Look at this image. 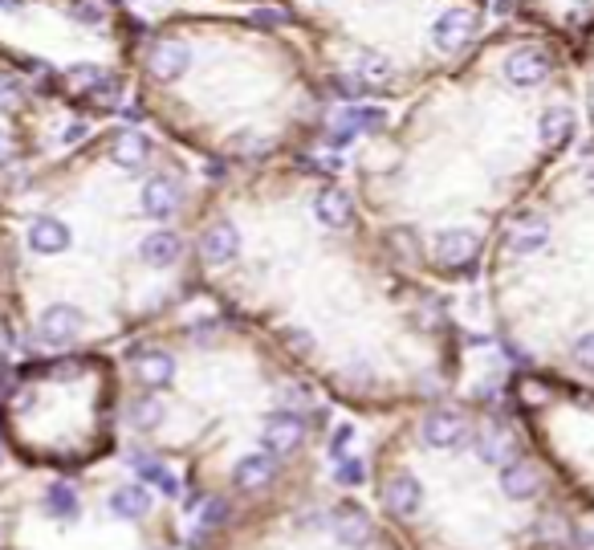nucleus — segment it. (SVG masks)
Listing matches in <instances>:
<instances>
[{"label":"nucleus","mask_w":594,"mask_h":550,"mask_svg":"<svg viewBox=\"0 0 594 550\" xmlns=\"http://www.w3.org/2000/svg\"><path fill=\"white\" fill-rule=\"evenodd\" d=\"M477 12L472 9H448L436 17L431 25V45L440 49V53H464V49L477 41Z\"/></svg>","instance_id":"nucleus-1"},{"label":"nucleus","mask_w":594,"mask_h":550,"mask_svg":"<svg viewBox=\"0 0 594 550\" xmlns=\"http://www.w3.org/2000/svg\"><path fill=\"white\" fill-rule=\"evenodd\" d=\"M82 327H86V314H82L77 306H66V302L49 306L37 319V335H41V343H49V347H69V343L82 335Z\"/></svg>","instance_id":"nucleus-2"},{"label":"nucleus","mask_w":594,"mask_h":550,"mask_svg":"<svg viewBox=\"0 0 594 550\" xmlns=\"http://www.w3.org/2000/svg\"><path fill=\"white\" fill-rule=\"evenodd\" d=\"M505 77L513 82V86H542L550 77V53L546 49H537V45H521L513 49L505 58Z\"/></svg>","instance_id":"nucleus-3"},{"label":"nucleus","mask_w":594,"mask_h":550,"mask_svg":"<svg viewBox=\"0 0 594 550\" xmlns=\"http://www.w3.org/2000/svg\"><path fill=\"white\" fill-rule=\"evenodd\" d=\"M431 253H436V261H440V265L456 270V265H469V261H477L480 237L472 229H444V232H436Z\"/></svg>","instance_id":"nucleus-4"},{"label":"nucleus","mask_w":594,"mask_h":550,"mask_svg":"<svg viewBox=\"0 0 594 550\" xmlns=\"http://www.w3.org/2000/svg\"><path fill=\"white\" fill-rule=\"evenodd\" d=\"M420 436L431 444V449H456V444L469 441V425H464L461 412H448V408H440V412L423 416Z\"/></svg>","instance_id":"nucleus-5"},{"label":"nucleus","mask_w":594,"mask_h":550,"mask_svg":"<svg viewBox=\"0 0 594 550\" xmlns=\"http://www.w3.org/2000/svg\"><path fill=\"white\" fill-rule=\"evenodd\" d=\"M147 66H151V74L159 77V82H175V77H183L188 66H192V49L183 45V41H175V37H164V41H155L151 45Z\"/></svg>","instance_id":"nucleus-6"},{"label":"nucleus","mask_w":594,"mask_h":550,"mask_svg":"<svg viewBox=\"0 0 594 550\" xmlns=\"http://www.w3.org/2000/svg\"><path fill=\"white\" fill-rule=\"evenodd\" d=\"M301 436H306V425H301V416L297 412H273L265 420V428H261V441H265L269 453H293L297 444H301Z\"/></svg>","instance_id":"nucleus-7"},{"label":"nucleus","mask_w":594,"mask_h":550,"mask_svg":"<svg viewBox=\"0 0 594 550\" xmlns=\"http://www.w3.org/2000/svg\"><path fill=\"white\" fill-rule=\"evenodd\" d=\"M542 469H537L534 461H526V457H518V461H509L505 469H501V489H505V497H513V502H529V497H537L542 493Z\"/></svg>","instance_id":"nucleus-8"},{"label":"nucleus","mask_w":594,"mask_h":550,"mask_svg":"<svg viewBox=\"0 0 594 550\" xmlns=\"http://www.w3.org/2000/svg\"><path fill=\"white\" fill-rule=\"evenodd\" d=\"M420 502H423V489H420V481H415L412 473H391L383 481L387 514H395V518H412V514L420 510Z\"/></svg>","instance_id":"nucleus-9"},{"label":"nucleus","mask_w":594,"mask_h":550,"mask_svg":"<svg viewBox=\"0 0 594 550\" xmlns=\"http://www.w3.org/2000/svg\"><path fill=\"white\" fill-rule=\"evenodd\" d=\"M330 530H334L338 542H346V546H363V542H371V518H366L363 506L342 502L330 514Z\"/></svg>","instance_id":"nucleus-10"},{"label":"nucleus","mask_w":594,"mask_h":550,"mask_svg":"<svg viewBox=\"0 0 594 550\" xmlns=\"http://www.w3.org/2000/svg\"><path fill=\"white\" fill-rule=\"evenodd\" d=\"M200 253H204V261H208V265H232V261H237V253H240V232H237V224L216 221L208 232H204Z\"/></svg>","instance_id":"nucleus-11"},{"label":"nucleus","mask_w":594,"mask_h":550,"mask_svg":"<svg viewBox=\"0 0 594 550\" xmlns=\"http://www.w3.org/2000/svg\"><path fill=\"white\" fill-rule=\"evenodd\" d=\"M477 457L485 465H501L505 469L509 461H518V436L509 433L505 425H489L477 436Z\"/></svg>","instance_id":"nucleus-12"},{"label":"nucleus","mask_w":594,"mask_h":550,"mask_svg":"<svg viewBox=\"0 0 594 550\" xmlns=\"http://www.w3.org/2000/svg\"><path fill=\"white\" fill-rule=\"evenodd\" d=\"M143 213L155 221H167V216L180 213V183L167 180V175H155L143 183Z\"/></svg>","instance_id":"nucleus-13"},{"label":"nucleus","mask_w":594,"mask_h":550,"mask_svg":"<svg viewBox=\"0 0 594 550\" xmlns=\"http://www.w3.org/2000/svg\"><path fill=\"white\" fill-rule=\"evenodd\" d=\"M314 216L326 224V229H346L350 216H355V204H350V196H346L342 188H322V192L314 196Z\"/></svg>","instance_id":"nucleus-14"},{"label":"nucleus","mask_w":594,"mask_h":550,"mask_svg":"<svg viewBox=\"0 0 594 550\" xmlns=\"http://www.w3.org/2000/svg\"><path fill=\"white\" fill-rule=\"evenodd\" d=\"M110 151H115V164L123 172H143L147 159H151V139L143 131H118Z\"/></svg>","instance_id":"nucleus-15"},{"label":"nucleus","mask_w":594,"mask_h":550,"mask_svg":"<svg viewBox=\"0 0 594 550\" xmlns=\"http://www.w3.org/2000/svg\"><path fill=\"white\" fill-rule=\"evenodd\" d=\"M134 376L143 387H167L175 379V359L167 351H143L134 359Z\"/></svg>","instance_id":"nucleus-16"},{"label":"nucleus","mask_w":594,"mask_h":550,"mask_svg":"<svg viewBox=\"0 0 594 550\" xmlns=\"http://www.w3.org/2000/svg\"><path fill=\"white\" fill-rule=\"evenodd\" d=\"M143 261L151 265V270H167V265H175L180 261V253H183V241L175 237L172 229H159V232H151L143 241Z\"/></svg>","instance_id":"nucleus-17"},{"label":"nucleus","mask_w":594,"mask_h":550,"mask_svg":"<svg viewBox=\"0 0 594 550\" xmlns=\"http://www.w3.org/2000/svg\"><path fill=\"white\" fill-rule=\"evenodd\" d=\"M232 477H237L240 489H265V485L277 477V465H273V457H265V453H249V457H240L237 461Z\"/></svg>","instance_id":"nucleus-18"},{"label":"nucleus","mask_w":594,"mask_h":550,"mask_svg":"<svg viewBox=\"0 0 594 550\" xmlns=\"http://www.w3.org/2000/svg\"><path fill=\"white\" fill-rule=\"evenodd\" d=\"M546 241H550V224L542 216H521L509 229V249L513 253H537Z\"/></svg>","instance_id":"nucleus-19"},{"label":"nucleus","mask_w":594,"mask_h":550,"mask_svg":"<svg viewBox=\"0 0 594 550\" xmlns=\"http://www.w3.org/2000/svg\"><path fill=\"white\" fill-rule=\"evenodd\" d=\"M69 245V229L53 216H37L29 224V249L33 253H61Z\"/></svg>","instance_id":"nucleus-20"},{"label":"nucleus","mask_w":594,"mask_h":550,"mask_svg":"<svg viewBox=\"0 0 594 550\" xmlns=\"http://www.w3.org/2000/svg\"><path fill=\"white\" fill-rule=\"evenodd\" d=\"M395 77V66L391 58L383 53H374V49H363L355 58V86H387Z\"/></svg>","instance_id":"nucleus-21"},{"label":"nucleus","mask_w":594,"mask_h":550,"mask_svg":"<svg viewBox=\"0 0 594 550\" xmlns=\"http://www.w3.org/2000/svg\"><path fill=\"white\" fill-rule=\"evenodd\" d=\"M542 147H566L570 139H574V110L570 107H550L546 115H542Z\"/></svg>","instance_id":"nucleus-22"},{"label":"nucleus","mask_w":594,"mask_h":550,"mask_svg":"<svg viewBox=\"0 0 594 550\" xmlns=\"http://www.w3.org/2000/svg\"><path fill=\"white\" fill-rule=\"evenodd\" d=\"M110 510L118 514V518H143L147 510H151V493L143 489V485H123V489L110 493Z\"/></svg>","instance_id":"nucleus-23"},{"label":"nucleus","mask_w":594,"mask_h":550,"mask_svg":"<svg viewBox=\"0 0 594 550\" xmlns=\"http://www.w3.org/2000/svg\"><path fill=\"white\" fill-rule=\"evenodd\" d=\"M106 74L110 69H102V66H94V61H82V66H69V74H66V86L74 90V94H94L98 86L106 82Z\"/></svg>","instance_id":"nucleus-24"},{"label":"nucleus","mask_w":594,"mask_h":550,"mask_svg":"<svg viewBox=\"0 0 594 550\" xmlns=\"http://www.w3.org/2000/svg\"><path fill=\"white\" fill-rule=\"evenodd\" d=\"M334 123H342L346 131H355V135H358V131H383L387 115L379 107H346Z\"/></svg>","instance_id":"nucleus-25"},{"label":"nucleus","mask_w":594,"mask_h":550,"mask_svg":"<svg viewBox=\"0 0 594 550\" xmlns=\"http://www.w3.org/2000/svg\"><path fill=\"white\" fill-rule=\"evenodd\" d=\"M131 425L134 428H143V433H151L155 425H159V420H164V404H159V400L155 396H139V400H131Z\"/></svg>","instance_id":"nucleus-26"},{"label":"nucleus","mask_w":594,"mask_h":550,"mask_svg":"<svg viewBox=\"0 0 594 550\" xmlns=\"http://www.w3.org/2000/svg\"><path fill=\"white\" fill-rule=\"evenodd\" d=\"M134 465H139V473H143L151 485H159V489H164L167 497H175V493H180V481H175V473H167L164 465L147 461V457H134Z\"/></svg>","instance_id":"nucleus-27"},{"label":"nucleus","mask_w":594,"mask_h":550,"mask_svg":"<svg viewBox=\"0 0 594 550\" xmlns=\"http://www.w3.org/2000/svg\"><path fill=\"white\" fill-rule=\"evenodd\" d=\"M537 538L550 542V546H566V542H574V534H570V522L550 514V518L537 522Z\"/></svg>","instance_id":"nucleus-28"},{"label":"nucleus","mask_w":594,"mask_h":550,"mask_svg":"<svg viewBox=\"0 0 594 550\" xmlns=\"http://www.w3.org/2000/svg\"><path fill=\"white\" fill-rule=\"evenodd\" d=\"M74 20H82V25H102L106 17H110V4L106 0H74Z\"/></svg>","instance_id":"nucleus-29"},{"label":"nucleus","mask_w":594,"mask_h":550,"mask_svg":"<svg viewBox=\"0 0 594 550\" xmlns=\"http://www.w3.org/2000/svg\"><path fill=\"white\" fill-rule=\"evenodd\" d=\"M20 98H25V86H20V77H17V74H9V69H0V110L20 107Z\"/></svg>","instance_id":"nucleus-30"},{"label":"nucleus","mask_w":594,"mask_h":550,"mask_svg":"<svg viewBox=\"0 0 594 550\" xmlns=\"http://www.w3.org/2000/svg\"><path fill=\"white\" fill-rule=\"evenodd\" d=\"M49 506H53L61 518H74V514H77V493L69 489V485H53V489H49Z\"/></svg>","instance_id":"nucleus-31"},{"label":"nucleus","mask_w":594,"mask_h":550,"mask_svg":"<svg viewBox=\"0 0 594 550\" xmlns=\"http://www.w3.org/2000/svg\"><path fill=\"white\" fill-rule=\"evenodd\" d=\"M574 363L582 367V371H594V330L574 343Z\"/></svg>","instance_id":"nucleus-32"},{"label":"nucleus","mask_w":594,"mask_h":550,"mask_svg":"<svg viewBox=\"0 0 594 550\" xmlns=\"http://www.w3.org/2000/svg\"><path fill=\"white\" fill-rule=\"evenodd\" d=\"M232 151H240V155H265L269 143H265V139H257V135H240V139H232Z\"/></svg>","instance_id":"nucleus-33"},{"label":"nucleus","mask_w":594,"mask_h":550,"mask_svg":"<svg viewBox=\"0 0 594 550\" xmlns=\"http://www.w3.org/2000/svg\"><path fill=\"white\" fill-rule=\"evenodd\" d=\"M285 347H293V351H314V338L306 335V330H285Z\"/></svg>","instance_id":"nucleus-34"},{"label":"nucleus","mask_w":594,"mask_h":550,"mask_svg":"<svg viewBox=\"0 0 594 550\" xmlns=\"http://www.w3.org/2000/svg\"><path fill=\"white\" fill-rule=\"evenodd\" d=\"M82 139H86V123H82V118H74V123H66V131H61V143H82Z\"/></svg>","instance_id":"nucleus-35"},{"label":"nucleus","mask_w":594,"mask_h":550,"mask_svg":"<svg viewBox=\"0 0 594 550\" xmlns=\"http://www.w3.org/2000/svg\"><path fill=\"white\" fill-rule=\"evenodd\" d=\"M338 461H342V469H338V477H342V481H363V465L358 461H346V457H338Z\"/></svg>","instance_id":"nucleus-36"},{"label":"nucleus","mask_w":594,"mask_h":550,"mask_svg":"<svg viewBox=\"0 0 594 550\" xmlns=\"http://www.w3.org/2000/svg\"><path fill=\"white\" fill-rule=\"evenodd\" d=\"M281 396H285V404H309V396H306V387L301 384H289V387H281Z\"/></svg>","instance_id":"nucleus-37"},{"label":"nucleus","mask_w":594,"mask_h":550,"mask_svg":"<svg viewBox=\"0 0 594 550\" xmlns=\"http://www.w3.org/2000/svg\"><path fill=\"white\" fill-rule=\"evenodd\" d=\"M204 522H208V526H221V522H224V502H208V510H204Z\"/></svg>","instance_id":"nucleus-38"},{"label":"nucleus","mask_w":594,"mask_h":550,"mask_svg":"<svg viewBox=\"0 0 594 550\" xmlns=\"http://www.w3.org/2000/svg\"><path fill=\"white\" fill-rule=\"evenodd\" d=\"M253 25H281V12L277 9H261V12H253Z\"/></svg>","instance_id":"nucleus-39"},{"label":"nucleus","mask_w":594,"mask_h":550,"mask_svg":"<svg viewBox=\"0 0 594 550\" xmlns=\"http://www.w3.org/2000/svg\"><path fill=\"white\" fill-rule=\"evenodd\" d=\"M9 151H12V139H9V131H0V164L9 159Z\"/></svg>","instance_id":"nucleus-40"},{"label":"nucleus","mask_w":594,"mask_h":550,"mask_svg":"<svg viewBox=\"0 0 594 550\" xmlns=\"http://www.w3.org/2000/svg\"><path fill=\"white\" fill-rule=\"evenodd\" d=\"M574 542H582V546H594V526H586V530L574 534Z\"/></svg>","instance_id":"nucleus-41"},{"label":"nucleus","mask_w":594,"mask_h":550,"mask_svg":"<svg viewBox=\"0 0 594 550\" xmlns=\"http://www.w3.org/2000/svg\"><path fill=\"white\" fill-rule=\"evenodd\" d=\"M346 441H350V428L342 425V428H338V436H334V453H342V444H346Z\"/></svg>","instance_id":"nucleus-42"},{"label":"nucleus","mask_w":594,"mask_h":550,"mask_svg":"<svg viewBox=\"0 0 594 550\" xmlns=\"http://www.w3.org/2000/svg\"><path fill=\"white\" fill-rule=\"evenodd\" d=\"M582 180H586V188H590V196H594V164H586V172H582Z\"/></svg>","instance_id":"nucleus-43"},{"label":"nucleus","mask_w":594,"mask_h":550,"mask_svg":"<svg viewBox=\"0 0 594 550\" xmlns=\"http://www.w3.org/2000/svg\"><path fill=\"white\" fill-rule=\"evenodd\" d=\"M0 9H9V12H20V0H0Z\"/></svg>","instance_id":"nucleus-44"}]
</instances>
